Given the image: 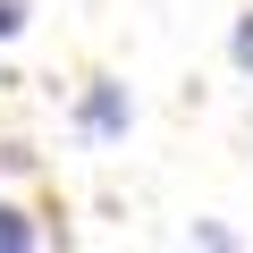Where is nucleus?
<instances>
[{"instance_id":"f257e3e1","label":"nucleus","mask_w":253,"mask_h":253,"mask_svg":"<svg viewBox=\"0 0 253 253\" xmlns=\"http://www.w3.org/2000/svg\"><path fill=\"white\" fill-rule=\"evenodd\" d=\"M126 126H135V93H126L118 76H84V93H76V135H84V144H118Z\"/></svg>"},{"instance_id":"f03ea898","label":"nucleus","mask_w":253,"mask_h":253,"mask_svg":"<svg viewBox=\"0 0 253 253\" xmlns=\"http://www.w3.org/2000/svg\"><path fill=\"white\" fill-rule=\"evenodd\" d=\"M26 245H42L34 211H17V203H0V253H26Z\"/></svg>"},{"instance_id":"7ed1b4c3","label":"nucleus","mask_w":253,"mask_h":253,"mask_svg":"<svg viewBox=\"0 0 253 253\" xmlns=\"http://www.w3.org/2000/svg\"><path fill=\"white\" fill-rule=\"evenodd\" d=\"M228 68L253 76V9H236V26H228Z\"/></svg>"},{"instance_id":"20e7f679","label":"nucleus","mask_w":253,"mask_h":253,"mask_svg":"<svg viewBox=\"0 0 253 253\" xmlns=\"http://www.w3.org/2000/svg\"><path fill=\"white\" fill-rule=\"evenodd\" d=\"M26 17H34L26 0H0V42H17V34H26Z\"/></svg>"}]
</instances>
